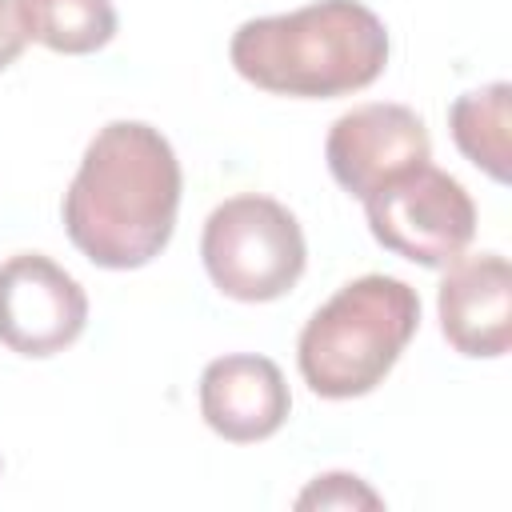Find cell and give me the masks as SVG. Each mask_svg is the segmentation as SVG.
<instances>
[{
  "label": "cell",
  "mask_w": 512,
  "mask_h": 512,
  "mask_svg": "<svg viewBox=\"0 0 512 512\" xmlns=\"http://www.w3.org/2000/svg\"><path fill=\"white\" fill-rule=\"evenodd\" d=\"M180 208V160L144 120L104 124L64 192L68 240L100 268H140L164 252Z\"/></svg>",
  "instance_id": "cell-1"
},
{
  "label": "cell",
  "mask_w": 512,
  "mask_h": 512,
  "mask_svg": "<svg viewBox=\"0 0 512 512\" xmlns=\"http://www.w3.org/2000/svg\"><path fill=\"white\" fill-rule=\"evenodd\" d=\"M232 68L276 96H344L388 64L384 20L360 0H316L296 12L244 20L228 44Z\"/></svg>",
  "instance_id": "cell-2"
},
{
  "label": "cell",
  "mask_w": 512,
  "mask_h": 512,
  "mask_svg": "<svg viewBox=\"0 0 512 512\" xmlns=\"http://www.w3.org/2000/svg\"><path fill=\"white\" fill-rule=\"evenodd\" d=\"M416 324L420 296L412 284L384 272L348 280L308 316L296 340L300 376L324 400L364 396L392 372Z\"/></svg>",
  "instance_id": "cell-3"
},
{
  "label": "cell",
  "mask_w": 512,
  "mask_h": 512,
  "mask_svg": "<svg viewBox=\"0 0 512 512\" xmlns=\"http://www.w3.org/2000/svg\"><path fill=\"white\" fill-rule=\"evenodd\" d=\"M212 284L244 304H264L296 288L308 264L300 220L272 196H232L212 208L200 236Z\"/></svg>",
  "instance_id": "cell-4"
},
{
  "label": "cell",
  "mask_w": 512,
  "mask_h": 512,
  "mask_svg": "<svg viewBox=\"0 0 512 512\" xmlns=\"http://www.w3.org/2000/svg\"><path fill=\"white\" fill-rule=\"evenodd\" d=\"M372 236L424 268L452 264L476 236V204L456 176L436 164H416L364 196Z\"/></svg>",
  "instance_id": "cell-5"
},
{
  "label": "cell",
  "mask_w": 512,
  "mask_h": 512,
  "mask_svg": "<svg viewBox=\"0 0 512 512\" xmlns=\"http://www.w3.org/2000/svg\"><path fill=\"white\" fill-rule=\"evenodd\" d=\"M88 324V296L72 272L44 252L0 264V340L20 356L64 352Z\"/></svg>",
  "instance_id": "cell-6"
},
{
  "label": "cell",
  "mask_w": 512,
  "mask_h": 512,
  "mask_svg": "<svg viewBox=\"0 0 512 512\" xmlns=\"http://www.w3.org/2000/svg\"><path fill=\"white\" fill-rule=\"evenodd\" d=\"M324 160L336 184L352 196H368L400 172L432 160V140L424 120L408 104H360L328 128Z\"/></svg>",
  "instance_id": "cell-7"
},
{
  "label": "cell",
  "mask_w": 512,
  "mask_h": 512,
  "mask_svg": "<svg viewBox=\"0 0 512 512\" xmlns=\"http://www.w3.org/2000/svg\"><path fill=\"white\" fill-rule=\"evenodd\" d=\"M436 288L440 332L460 356H504L512 344V268L500 252L456 256Z\"/></svg>",
  "instance_id": "cell-8"
},
{
  "label": "cell",
  "mask_w": 512,
  "mask_h": 512,
  "mask_svg": "<svg viewBox=\"0 0 512 512\" xmlns=\"http://www.w3.org/2000/svg\"><path fill=\"white\" fill-rule=\"evenodd\" d=\"M288 408L292 396L284 372L268 356H216L200 376V416L216 436L232 444L268 440L288 420Z\"/></svg>",
  "instance_id": "cell-9"
},
{
  "label": "cell",
  "mask_w": 512,
  "mask_h": 512,
  "mask_svg": "<svg viewBox=\"0 0 512 512\" xmlns=\"http://www.w3.org/2000/svg\"><path fill=\"white\" fill-rule=\"evenodd\" d=\"M448 128L456 148L484 168L492 180L508 184V164H512V88L504 80L456 96L448 108Z\"/></svg>",
  "instance_id": "cell-10"
},
{
  "label": "cell",
  "mask_w": 512,
  "mask_h": 512,
  "mask_svg": "<svg viewBox=\"0 0 512 512\" xmlns=\"http://www.w3.org/2000/svg\"><path fill=\"white\" fill-rule=\"evenodd\" d=\"M24 32L52 52L84 56L116 36L112 0H16Z\"/></svg>",
  "instance_id": "cell-11"
},
{
  "label": "cell",
  "mask_w": 512,
  "mask_h": 512,
  "mask_svg": "<svg viewBox=\"0 0 512 512\" xmlns=\"http://www.w3.org/2000/svg\"><path fill=\"white\" fill-rule=\"evenodd\" d=\"M296 508H380V496L360 476L328 472L296 496Z\"/></svg>",
  "instance_id": "cell-12"
},
{
  "label": "cell",
  "mask_w": 512,
  "mask_h": 512,
  "mask_svg": "<svg viewBox=\"0 0 512 512\" xmlns=\"http://www.w3.org/2000/svg\"><path fill=\"white\" fill-rule=\"evenodd\" d=\"M28 44L24 20H20V4L16 0H0V68H8Z\"/></svg>",
  "instance_id": "cell-13"
}]
</instances>
